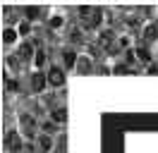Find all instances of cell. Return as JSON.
<instances>
[{"label": "cell", "instance_id": "cell-17", "mask_svg": "<svg viewBox=\"0 0 158 153\" xmlns=\"http://www.w3.org/2000/svg\"><path fill=\"white\" fill-rule=\"evenodd\" d=\"M19 34H29V24H27V22L19 24Z\"/></svg>", "mask_w": 158, "mask_h": 153}, {"label": "cell", "instance_id": "cell-10", "mask_svg": "<svg viewBox=\"0 0 158 153\" xmlns=\"http://www.w3.org/2000/svg\"><path fill=\"white\" fill-rule=\"evenodd\" d=\"M134 55H137L139 60H141V62H148V60H151V53H148V50H146L144 46H139L137 50H134Z\"/></svg>", "mask_w": 158, "mask_h": 153}, {"label": "cell", "instance_id": "cell-9", "mask_svg": "<svg viewBox=\"0 0 158 153\" xmlns=\"http://www.w3.org/2000/svg\"><path fill=\"white\" fill-rule=\"evenodd\" d=\"M15 38H17V31H15V29H10V27H5V31H2V41L10 46Z\"/></svg>", "mask_w": 158, "mask_h": 153}, {"label": "cell", "instance_id": "cell-19", "mask_svg": "<svg viewBox=\"0 0 158 153\" xmlns=\"http://www.w3.org/2000/svg\"><path fill=\"white\" fill-rule=\"evenodd\" d=\"M148 74H158V65H148Z\"/></svg>", "mask_w": 158, "mask_h": 153}, {"label": "cell", "instance_id": "cell-7", "mask_svg": "<svg viewBox=\"0 0 158 153\" xmlns=\"http://www.w3.org/2000/svg\"><path fill=\"white\" fill-rule=\"evenodd\" d=\"M101 19H103V10H101V7H94V12H91V17H89L86 24H89V27H98Z\"/></svg>", "mask_w": 158, "mask_h": 153}, {"label": "cell", "instance_id": "cell-4", "mask_svg": "<svg viewBox=\"0 0 158 153\" xmlns=\"http://www.w3.org/2000/svg\"><path fill=\"white\" fill-rule=\"evenodd\" d=\"M158 38V24L156 22H151V24H146V27H144V41H156Z\"/></svg>", "mask_w": 158, "mask_h": 153}, {"label": "cell", "instance_id": "cell-8", "mask_svg": "<svg viewBox=\"0 0 158 153\" xmlns=\"http://www.w3.org/2000/svg\"><path fill=\"white\" fill-rule=\"evenodd\" d=\"M36 146H39L41 151H50L53 141H50V136H48V134H41V136H39V141H36Z\"/></svg>", "mask_w": 158, "mask_h": 153}, {"label": "cell", "instance_id": "cell-5", "mask_svg": "<svg viewBox=\"0 0 158 153\" xmlns=\"http://www.w3.org/2000/svg\"><path fill=\"white\" fill-rule=\"evenodd\" d=\"M62 60H65V67H67V69H72V67H77V55H74V50H65V53H62Z\"/></svg>", "mask_w": 158, "mask_h": 153}, {"label": "cell", "instance_id": "cell-11", "mask_svg": "<svg viewBox=\"0 0 158 153\" xmlns=\"http://www.w3.org/2000/svg\"><path fill=\"white\" fill-rule=\"evenodd\" d=\"M34 65H36V67H43V65H46V50H41V48L36 50V57H34Z\"/></svg>", "mask_w": 158, "mask_h": 153}, {"label": "cell", "instance_id": "cell-14", "mask_svg": "<svg viewBox=\"0 0 158 153\" xmlns=\"http://www.w3.org/2000/svg\"><path fill=\"white\" fill-rule=\"evenodd\" d=\"M113 74H129V65H115Z\"/></svg>", "mask_w": 158, "mask_h": 153}, {"label": "cell", "instance_id": "cell-3", "mask_svg": "<svg viewBox=\"0 0 158 153\" xmlns=\"http://www.w3.org/2000/svg\"><path fill=\"white\" fill-rule=\"evenodd\" d=\"M46 84H48V74H43V72H36V74L31 76V86H34V91H36V93H41Z\"/></svg>", "mask_w": 158, "mask_h": 153}, {"label": "cell", "instance_id": "cell-6", "mask_svg": "<svg viewBox=\"0 0 158 153\" xmlns=\"http://www.w3.org/2000/svg\"><path fill=\"white\" fill-rule=\"evenodd\" d=\"M22 12H24L27 22H36V19H39V7H36V5H27Z\"/></svg>", "mask_w": 158, "mask_h": 153}, {"label": "cell", "instance_id": "cell-12", "mask_svg": "<svg viewBox=\"0 0 158 153\" xmlns=\"http://www.w3.org/2000/svg\"><path fill=\"white\" fill-rule=\"evenodd\" d=\"M19 122L22 124H24V127H27V132H34V120H31V117H29V115H19Z\"/></svg>", "mask_w": 158, "mask_h": 153}, {"label": "cell", "instance_id": "cell-20", "mask_svg": "<svg viewBox=\"0 0 158 153\" xmlns=\"http://www.w3.org/2000/svg\"><path fill=\"white\" fill-rule=\"evenodd\" d=\"M58 153H62V151H58Z\"/></svg>", "mask_w": 158, "mask_h": 153}, {"label": "cell", "instance_id": "cell-18", "mask_svg": "<svg viewBox=\"0 0 158 153\" xmlns=\"http://www.w3.org/2000/svg\"><path fill=\"white\" fill-rule=\"evenodd\" d=\"M7 89H10V91H17V89H19V84H17V81H7Z\"/></svg>", "mask_w": 158, "mask_h": 153}, {"label": "cell", "instance_id": "cell-13", "mask_svg": "<svg viewBox=\"0 0 158 153\" xmlns=\"http://www.w3.org/2000/svg\"><path fill=\"white\" fill-rule=\"evenodd\" d=\"M67 110H65V108H60V110H53V120H55V122H65V120H67Z\"/></svg>", "mask_w": 158, "mask_h": 153}, {"label": "cell", "instance_id": "cell-2", "mask_svg": "<svg viewBox=\"0 0 158 153\" xmlns=\"http://www.w3.org/2000/svg\"><path fill=\"white\" fill-rule=\"evenodd\" d=\"M17 55H19V60L29 62V60H34V57H36V50H34V46H31V43H22L19 50H17Z\"/></svg>", "mask_w": 158, "mask_h": 153}, {"label": "cell", "instance_id": "cell-15", "mask_svg": "<svg viewBox=\"0 0 158 153\" xmlns=\"http://www.w3.org/2000/svg\"><path fill=\"white\" fill-rule=\"evenodd\" d=\"M77 69H79V72H84V74H86V72L91 69V65L86 62V60H79V62H77Z\"/></svg>", "mask_w": 158, "mask_h": 153}, {"label": "cell", "instance_id": "cell-1", "mask_svg": "<svg viewBox=\"0 0 158 153\" xmlns=\"http://www.w3.org/2000/svg\"><path fill=\"white\" fill-rule=\"evenodd\" d=\"M48 84L50 86H62L65 84V72L60 67H50L48 69Z\"/></svg>", "mask_w": 158, "mask_h": 153}, {"label": "cell", "instance_id": "cell-16", "mask_svg": "<svg viewBox=\"0 0 158 153\" xmlns=\"http://www.w3.org/2000/svg\"><path fill=\"white\" fill-rule=\"evenodd\" d=\"M50 27H62V17H53L50 19Z\"/></svg>", "mask_w": 158, "mask_h": 153}]
</instances>
